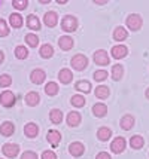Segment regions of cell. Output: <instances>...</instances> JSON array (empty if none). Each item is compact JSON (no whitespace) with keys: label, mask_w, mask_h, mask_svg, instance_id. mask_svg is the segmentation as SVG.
I'll use <instances>...</instances> for the list:
<instances>
[{"label":"cell","mask_w":149,"mask_h":159,"mask_svg":"<svg viewBox=\"0 0 149 159\" xmlns=\"http://www.w3.org/2000/svg\"><path fill=\"white\" fill-rule=\"evenodd\" d=\"M94 94H95V97L99 98V100H106L109 97V94H110V91L107 86L105 85H99L95 89H94Z\"/></svg>","instance_id":"22"},{"label":"cell","mask_w":149,"mask_h":159,"mask_svg":"<svg viewBox=\"0 0 149 159\" xmlns=\"http://www.w3.org/2000/svg\"><path fill=\"white\" fill-rule=\"evenodd\" d=\"M58 80L64 85H67V83H70L73 80V73H72V70L69 69H61L58 71Z\"/></svg>","instance_id":"15"},{"label":"cell","mask_w":149,"mask_h":159,"mask_svg":"<svg viewBox=\"0 0 149 159\" xmlns=\"http://www.w3.org/2000/svg\"><path fill=\"white\" fill-rule=\"evenodd\" d=\"M143 144H145V140H143V137L139 135V134H136V135H133V137L130 139V146H131L133 149H136V150L142 149Z\"/></svg>","instance_id":"25"},{"label":"cell","mask_w":149,"mask_h":159,"mask_svg":"<svg viewBox=\"0 0 149 159\" xmlns=\"http://www.w3.org/2000/svg\"><path fill=\"white\" fill-rule=\"evenodd\" d=\"M26 42H27V45L31 46V48H36L37 45H39V37L33 33H29V34L26 36Z\"/></svg>","instance_id":"34"},{"label":"cell","mask_w":149,"mask_h":159,"mask_svg":"<svg viewBox=\"0 0 149 159\" xmlns=\"http://www.w3.org/2000/svg\"><path fill=\"white\" fill-rule=\"evenodd\" d=\"M46 140H48V143H49L52 147H57L60 144V141H61V134L55 129H49L48 131V135H46Z\"/></svg>","instance_id":"12"},{"label":"cell","mask_w":149,"mask_h":159,"mask_svg":"<svg viewBox=\"0 0 149 159\" xmlns=\"http://www.w3.org/2000/svg\"><path fill=\"white\" fill-rule=\"evenodd\" d=\"M91 82H88V80H78L75 83V89H78L79 92H84V94L91 92Z\"/></svg>","instance_id":"23"},{"label":"cell","mask_w":149,"mask_h":159,"mask_svg":"<svg viewBox=\"0 0 149 159\" xmlns=\"http://www.w3.org/2000/svg\"><path fill=\"white\" fill-rule=\"evenodd\" d=\"M70 103H72V106H75V107H84V106H85V97L76 94V95H73V97L70 98Z\"/></svg>","instance_id":"32"},{"label":"cell","mask_w":149,"mask_h":159,"mask_svg":"<svg viewBox=\"0 0 149 159\" xmlns=\"http://www.w3.org/2000/svg\"><path fill=\"white\" fill-rule=\"evenodd\" d=\"M92 60H94V62L97 64V66H101V67H105V66H107L109 64V55H107V52L105 51V49H99V51H95L94 52V57H92Z\"/></svg>","instance_id":"4"},{"label":"cell","mask_w":149,"mask_h":159,"mask_svg":"<svg viewBox=\"0 0 149 159\" xmlns=\"http://www.w3.org/2000/svg\"><path fill=\"white\" fill-rule=\"evenodd\" d=\"M107 71L105 70H97V71H94V80H97V82H103V80H106L107 79Z\"/></svg>","instance_id":"35"},{"label":"cell","mask_w":149,"mask_h":159,"mask_svg":"<svg viewBox=\"0 0 149 159\" xmlns=\"http://www.w3.org/2000/svg\"><path fill=\"white\" fill-rule=\"evenodd\" d=\"M84 152H85V147H84L82 143H79V141H73V143H70V146H69V153H70L73 158L82 156Z\"/></svg>","instance_id":"8"},{"label":"cell","mask_w":149,"mask_h":159,"mask_svg":"<svg viewBox=\"0 0 149 159\" xmlns=\"http://www.w3.org/2000/svg\"><path fill=\"white\" fill-rule=\"evenodd\" d=\"M27 27H29L30 30H35V31L40 30V21H39V18H37L36 15L30 14L29 16H27Z\"/></svg>","instance_id":"21"},{"label":"cell","mask_w":149,"mask_h":159,"mask_svg":"<svg viewBox=\"0 0 149 159\" xmlns=\"http://www.w3.org/2000/svg\"><path fill=\"white\" fill-rule=\"evenodd\" d=\"M21 159H39L37 153L36 152H31V150H27L21 155Z\"/></svg>","instance_id":"39"},{"label":"cell","mask_w":149,"mask_h":159,"mask_svg":"<svg viewBox=\"0 0 149 159\" xmlns=\"http://www.w3.org/2000/svg\"><path fill=\"white\" fill-rule=\"evenodd\" d=\"M11 83H12V77L9 76V75H2V76H0V86H2V88L11 86Z\"/></svg>","instance_id":"37"},{"label":"cell","mask_w":149,"mask_h":159,"mask_svg":"<svg viewBox=\"0 0 149 159\" xmlns=\"http://www.w3.org/2000/svg\"><path fill=\"white\" fill-rule=\"evenodd\" d=\"M9 34V28H7V22L5 20H0V37H5Z\"/></svg>","instance_id":"38"},{"label":"cell","mask_w":149,"mask_h":159,"mask_svg":"<svg viewBox=\"0 0 149 159\" xmlns=\"http://www.w3.org/2000/svg\"><path fill=\"white\" fill-rule=\"evenodd\" d=\"M122 76H124V67L121 64H115L112 67V79L115 82H118V80L122 79Z\"/></svg>","instance_id":"26"},{"label":"cell","mask_w":149,"mask_h":159,"mask_svg":"<svg viewBox=\"0 0 149 159\" xmlns=\"http://www.w3.org/2000/svg\"><path fill=\"white\" fill-rule=\"evenodd\" d=\"M39 101H40V95H39L37 92H35V91H31V92H29V94L26 95V104L30 106V107L37 106Z\"/></svg>","instance_id":"19"},{"label":"cell","mask_w":149,"mask_h":159,"mask_svg":"<svg viewBox=\"0 0 149 159\" xmlns=\"http://www.w3.org/2000/svg\"><path fill=\"white\" fill-rule=\"evenodd\" d=\"M95 159H112V158H110V155L107 152H100V153H97Z\"/></svg>","instance_id":"41"},{"label":"cell","mask_w":149,"mask_h":159,"mask_svg":"<svg viewBox=\"0 0 149 159\" xmlns=\"http://www.w3.org/2000/svg\"><path fill=\"white\" fill-rule=\"evenodd\" d=\"M12 6L15 9H18V11H22V9H26V7L29 6V0H14L12 2Z\"/></svg>","instance_id":"36"},{"label":"cell","mask_w":149,"mask_h":159,"mask_svg":"<svg viewBox=\"0 0 149 159\" xmlns=\"http://www.w3.org/2000/svg\"><path fill=\"white\" fill-rule=\"evenodd\" d=\"M49 120L52 124H61V120H63V113L61 110H58V109H52L49 111Z\"/></svg>","instance_id":"28"},{"label":"cell","mask_w":149,"mask_h":159,"mask_svg":"<svg viewBox=\"0 0 149 159\" xmlns=\"http://www.w3.org/2000/svg\"><path fill=\"white\" fill-rule=\"evenodd\" d=\"M125 24H127V27L130 28L131 31H137V30L142 28L143 20L139 14H130L127 16V20H125Z\"/></svg>","instance_id":"1"},{"label":"cell","mask_w":149,"mask_h":159,"mask_svg":"<svg viewBox=\"0 0 149 159\" xmlns=\"http://www.w3.org/2000/svg\"><path fill=\"white\" fill-rule=\"evenodd\" d=\"M37 132H39V128H37L36 124H33V122L26 124V126H24V134H26L29 139H35L36 135H37Z\"/></svg>","instance_id":"20"},{"label":"cell","mask_w":149,"mask_h":159,"mask_svg":"<svg viewBox=\"0 0 149 159\" xmlns=\"http://www.w3.org/2000/svg\"><path fill=\"white\" fill-rule=\"evenodd\" d=\"M45 79H46V73H45L42 69H35L31 73H30V80L33 83H36V85L43 83Z\"/></svg>","instance_id":"10"},{"label":"cell","mask_w":149,"mask_h":159,"mask_svg":"<svg viewBox=\"0 0 149 159\" xmlns=\"http://www.w3.org/2000/svg\"><path fill=\"white\" fill-rule=\"evenodd\" d=\"M9 22L14 28H21L22 27V16L20 14H12L9 16Z\"/></svg>","instance_id":"31"},{"label":"cell","mask_w":149,"mask_h":159,"mask_svg":"<svg viewBox=\"0 0 149 159\" xmlns=\"http://www.w3.org/2000/svg\"><path fill=\"white\" fill-rule=\"evenodd\" d=\"M70 66H72V69L78 70V71H82V70H85L86 66H88V58H86L84 54H76V55L70 60Z\"/></svg>","instance_id":"3"},{"label":"cell","mask_w":149,"mask_h":159,"mask_svg":"<svg viewBox=\"0 0 149 159\" xmlns=\"http://www.w3.org/2000/svg\"><path fill=\"white\" fill-rule=\"evenodd\" d=\"M125 147H127V141H125L124 137H115V140L110 143V150H112L115 155L122 153L125 150Z\"/></svg>","instance_id":"5"},{"label":"cell","mask_w":149,"mask_h":159,"mask_svg":"<svg viewBox=\"0 0 149 159\" xmlns=\"http://www.w3.org/2000/svg\"><path fill=\"white\" fill-rule=\"evenodd\" d=\"M58 22V15L57 12H52V11H49V12H46V14L43 15V24L46 25V27H55Z\"/></svg>","instance_id":"11"},{"label":"cell","mask_w":149,"mask_h":159,"mask_svg":"<svg viewBox=\"0 0 149 159\" xmlns=\"http://www.w3.org/2000/svg\"><path fill=\"white\" fill-rule=\"evenodd\" d=\"M110 135H112V129L107 128V126H101V128H99V131H97V139L100 141H107V140L110 139Z\"/></svg>","instance_id":"24"},{"label":"cell","mask_w":149,"mask_h":159,"mask_svg":"<svg viewBox=\"0 0 149 159\" xmlns=\"http://www.w3.org/2000/svg\"><path fill=\"white\" fill-rule=\"evenodd\" d=\"M39 54L42 58H51V57L54 55V48H52V45H48V43H45L40 46V51H39Z\"/></svg>","instance_id":"29"},{"label":"cell","mask_w":149,"mask_h":159,"mask_svg":"<svg viewBox=\"0 0 149 159\" xmlns=\"http://www.w3.org/2000/svg\"><path fill=\"white\" fill-rule=\"evenodd\" d=\"M145 95H146V98H148V100H149V88H148V89H146V92H145Z\"/></svg>","instance_id":"43"},{"label":"cell","mask_w":149,"mask_h":159,"mask_svg":"<svg viewBox=\"0 0 149 159\" xmlns=\"http://www.w3.org/2000/svg\"><path fill=\"white\" fill-rule=\"evenodd\" d=\"M2 152H3V155L6 158H15L20 153V146L15 144V143H6L2 147Z\"/></svg>","instance_id":"6"},{"label":"cell","mask_w":149,"mask_h":159,"mask_svg":"<svg viewBox=\"0 0 149 159\" xmlns=\"http://www.w3.org/2000/svg\"><path fill=\"white\" fill-rule=\"evenodd\" d=\"M3 60H5V55H3V52H2V51H0V64H2V62H3Z\"/></svg>","instance_id":"42"},{"label":"cell","mask_w":149,"mask_h":159,"mask_svg":"<svg viewBox=\"0 0 149 159\" xmlns=\"http://www.w3.org/2000/svg\"><path fill=\"white\" fill-rule=\"evenodd\" d=\"M60 88H58V85L55 82H48L45 85V92H46V95H49V97H54V95H57Z\"/></svg>","instance_id":"30"},{"label":"cell","mask_w":149,"mask_h":159,"mask_svg":"<svg viewBox=\"0 0 149 159\" xmlns=\"http://www.w3.org/2000/svg\"><path fill=\"white\" fill-rule=\"evenodd\" d=\"M14 132H15V125L12 124V122L6 120V122L2 124V126H0V134H2L3 137H11Z\"/></svg>","instance_id":"17"},{"label":"cell","mask_w":149,"mask_h":159,"mask_svg":"<svg viewBox=\"0 0 149 159\" xmlns=\"http://www.w3.org/2000/svg\"><path fill=\"white\" fill-rule=\"evenodd\" d=\"M66 120H67L69 126H78L81 124V120H82V116H81L79 111H70V113H67Z\"/></svg>","instance_id":"14"},{"label":"cell","mask_w":149,"mask_h":159,"mask_svg":"<svg viewBox=\"0 0 149 159\" xmlns=\"http://www.w3.org/2000/svg\"><path fill=\"white\" fill-rule=\"evenodd\" d=\"M0 103L3 107H12L15 104V95L12 91H3L0 94Z\"/></svg>","instance_id":"7"},{"label":"cell","mask_w":149,"mask_h":159,"mask_svg":"<svg viewBox=\"0 0 149 159\" xmlns=\"http://www.w3.org/2000/svg\"><path fill=\"white\" fill-rule=\"evenodd\" d=\"M15 57L18 58V60H26L27 57H29V51L26 46H16L15 48Z\"/></svg>","instance_id":"33"},{"label":"cell","mask_w":149,"mask_h":159,"mask_svg":"<svg viewBox=\"0 0 149 159\" xmlns=\"http://www.w3.org/2000/svg\"><path fill=\"white\" fill-rule=\"evenodd\" d=\"M127 36H128V33H127V30H125L124 27H116L114 30V39L116 42L125 40V39H127Z\"/></svg>","instance_id":"27"},{"label":"cell","mask_w":149,"mask_h":159,"mask_svg":"<svg viewBox=\"0 0 149 159\" xmlns=\"http://www.w3.org/2000/svg\"><path fill=\"white\" fill-rule=\"evenodd\" d=\"M92 115L95 118H103L107 115V106L103 103H95L92 106Z\"/></svg>","instance_id":"16"},{"label":"cell","mask_w":149,"mask_h":159,"mask_svg":"<svg viewBox=\"0 0 149 159\" xmlns=\"http://www.w3.org/2000/svg\"><path fill=\"white\" fill-rule=\"evenodd\" d=\"M78 24H79L78 18L73 16V15H66L63 20H61V28H63L64 31H67V33L75 31L78 28Z\"/></svg>","instance_id":"2"},{"label":"cell","mask_w":149,"mask_h":159,"mask_svg":"<svg viewBox=\"0 0 149 159\" xmlns=\"http://www.w3.org/2000/svg\"><path fill=\"white\" fill-rule=\"evenodd\" d=\"M42 159H57V155H55V152L54 150H45V152L42 153V156H40Z\"/></svg>","instance_id":"40"},{"label":"cell","mask_w":149,"mask_h":159,"mask_svg":"<svg viewBox=\"0 0 149 159\" xmlns=\"http://www.w3.org/2000/svg\"><path fill=\"white\" fill-rule=\"evenodd\" d=\"M58 46H60V49H63V51H70L73 48V39H72L70 36H61L58 39Z\"/></svg>","instance_id":"18"},{"label":"cell","mask_w":149,"mask_h":159,"mask_svg":"<svg viewBox=\"0 0 149 159\" xmlns=\"http://www.w3.org/2000/svg\"><path fill=\"white\" fill-rule=\"evenodd\" d=\"M112 57H114L115 60H122V58H125L128 55V48L125 45H116L112 48Z\"/></svg>","instance_id":"9"},{"label":"cell","mask_w":149,"mask_h":159,"mask_svg":"<svg viewBox=\"0 0 149 159\" xmlns=\"http://www.w3.org/2000/svg\"><path fill=\"white\" fill-rule=\"evenodd\" d=\"M134 116L133 115H124L122 118H121V128L122 129H125V131H130L133 126H134Z\"/></svg>","instance_id":"13"}]
</instances>
